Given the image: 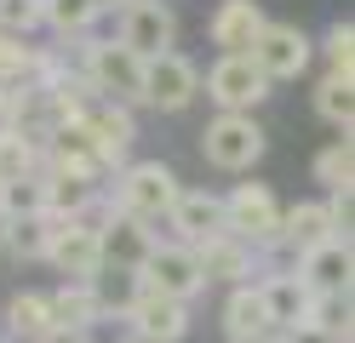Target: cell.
Returning <instances> with one entry per match:
<instances>
[{
	"instance_id": "cell-1",
	"label": "cell",
	"mask_w": 355,
	"mask_h": 343,
	"mask_svg": "<svg viewBox=\"0 0 355 343\" xmlns=\"http://www.w3.org/2000/svg\"><path fill=\"white\" fill-rule=\"evenodd\" d=\"M109 200H115V212L138 218V223H166V212L178 206V195H184V183H178V172L166 166V160H126V166L115 172V183H103Z\"/></svg>"
},
{
	"instance_id": "cell-2",
	"label": "cell",
	"mask_w": 355,
	"mask_h": 343,
	"mask_svg": "<svg viewBox=\"0 0 355 343\" xmlns=\"http://www.w3.org/2000/svg\"><path fill=\"white\" fill-rule=\"evenodd\" d=\"M75 75L98 91V98L109 103H138L144 91V58H132L126 46L109 35V40H80V58H75Z\"/></svg>"
},
{
	"instance_id": "cell-3",
	"label": "cell",
	"mask_w": 355,
	"mask_h": 343,
	"mask_svg": "<svg viewBox=\"0 0 355 343\" xmlns=\"http://www.w3.org/2000/svg\"><path fill=\"white\" fill-rule=\"evenodd\" d=\"M263 143L270 137H263V126L252 114H212L207 132H201V155L218 172H252L263 160Z\"/></svg>"
},
{
	"instance_id": "cell-4",
	"label": "cell",
	"mask_w": 355,
	"mask_h": 343,
	"mask_svg": "<svg viewBox=\"0 0 355 343\" xmlns=\"http://www.w3.org/2000/svg\"><path fill=\"white\" fill-rule=\"evenodd\" d=\"M224 235H235L252 252L281 235V200H275L270 183H235L224 195Z\"/></svg>"
},
{
	"instance_id": "cell-5",
	"label": "cell",
	"mask_w": 355,
	"mask_h": 343,
	"mask_svg": "<svg viewBox=\"0 0 355 343\" xmlns=\"http://www.w3.org/2000/svg\"><path fill=\"white\" fill-rule=\"evenodd\" d=\"M252 69L270 86H281V80H298L304 69H309V58H315V40H309V29H298V23H263L258 29V40H252Z\"/></svg>"
},
{
	"instance_id": "cell-6",
	"label": "cell",
	"mask_w": 355,
	"mask_h": 343,
	"mask_svg": "<svg viewBox=\"0 0 355 343\" xmlns=\"http://www.w3.org/2000/svg\"><path fill=\"white\" fill-rule=\"evenodd\" d=\"M75 126L86 132V143H92V155H98L103 172L126 166L132 143H138V121H132V109L126 103H109V98H92V103L75 114Z\"/></svg>"
},
{
	"instance_id": "cell-7",
	"label": "cell",
	"mask_w": 355,
	"mask_h": 343,
	"mask_svg": "<svg viewBox=\"0 0 355 343\" xmlns=\"http://www.w3.org/2000/svg\"><path fill=\"white\" fill-rule=\"evenodd\" d=\"M115 40L126 46L132 58H166L178 52V12L166 0H138V6H126L121 23H115Z\"/></svg>"
},
{
	"instance_id": "cell-8",
	"label": "cell",
	"mask_w": 355,
	"mask_h": 343,
	"mask_svg": "<svg viewBox=\"0 0 355 343\" xmlns=\"http://www.w3.org/2000/svg\"><path fill=\"white\" fill-rule=\"evenodd\" d=\"M195 98H201V69H195L184 52H166V58H149V63H144L138 103L161 109V114H178V109H189Z\"/></svg>"
},
{
	"instance_id": "cell-9",
	"label": "cell",
	"mask_w": 355,
	"mask_h": 343,
	"mask_svg": "<svg viewBox=\"0 0 355 343\" xmlns=\"http://www.w3.org/2000/svg\"><path fill=\"white\" fill-rule=\"evenodd\" d=\"M138 281H144L149 292L172 297V304H189V297H201V292H207L201 269H195V252H189V246H178V240H155V252H149L144 269H138Z\"/></svg>"
},
{
	"instance_id": "cell-10",
	"label": "cell",
	"mask_w": 355,
	"mask_h": 343,
	"mask_svg": "<svg viewBox=\"0 0 355 343\" xmlns=\"http://www.w3.org/2000/svg\"><path fill=\"white\" fill-rule=\"evenodd\" d=\"M270 91L275 86L252 69V58H218L207 69V98L218 103V114H252Z\"/></svg>"
},
{
	"instance_id": "cell-11",
	"label": "cell",
	"mask_w": 355,
	"mask_h": 343,
	"mask_svg": "<svg viewBox=\"0 0 355 343\" xmlns=\"http://www.w3.org/2000/svg\"><path fill=\"white\" fill-rule=\"evenodd\" d=\"M121 320L132 326L138 343H184V337H189V304H172V297L149 292L144 281H138V297L126 304Z\"/></svg>"
},
{
	"instance_id": "cell-12",
	"label": "cell",
	"mask_w": 355,
	"mask_h": 343,
	"mask_svg": "<svg viewBox=\"0 0 355 343\" xmlns=\"http://www.w3.org/2000/svg\"><path fill=\"white\" fill-rule=\"evenodd\" d=\"M58 223V218H52ZM46 263L63 274V286H92L103 274V252H98V235L80 223H58L52 229V246H46Z\"/></svg>"
},
{
	"instance_id": "cell-13",
	"label": "cell",
	"mask_w": 355,
	"mask_h": 343,
	"mask_svg": "<svg viewBox=\"0 0 355 343\" xmlns=\"http://www.w3.org/2000/svg\"><path fill=\"white\" fill-rule=\"evenodd\" d=\"M98 252H103V269H121V274H138L144 258L155 252V229L115 212V200H109V218L98 223Z\"/></svg>"
},
{
	"instance_id": "cell-14",
	"label": "cell",
	"mask_w": 355,
	"mask_h": 343,
	"mask_svg": "<svg viewBox=\"0 0 355 343\" xmlns=\"http://www.w3.org/2000/svg\"><path fill=\"white\" fill-rule=\"evenodd\" d=\"M263 23H270V17H263L258 0H218V12L207 23V40L218 46V58H247Z\"/></svg>"
},
{
	"instance_id": "cell-15",
	"label": "cell",
	"mask_w": 355,
	"mask_h": 343,
	"mask_svg": "<svg viewBox=\"0 0 355 343\" xmlns=\"http://www.w3.org/2000/svg\"><path fill=\"white\" fill-rule=\"evenodd\" d=\"M189 252H195L201 281H230V286H252V281H258V252L241 246L235 235H212V240L189 246Z\"/></svg>"
},
{
	"instance_id": "cell-16",
	"label": "cell",
	"mask_w": 355,
	"mask_h": 343,
	"mask_svg": "<svg viewBox=\"0 0 355 343\" xmlns=\"http://www.w3.org/2000/svg\"><path fill=\"white\" fill-rule=\"evenodd\" d=\"M349 269H355L349 240H321L315 252L298 258V281L309 286V297H344L349 292Z\"/></svg>"
},
{
	"instance_id": "cell-17",
	"label": "cell",
	"mask_w": 355,
	"mask_h": 343,
	"mask_svg": "<svg viewBox=\"0 0 355 343\" xmlns=\"http://www.w3.org/2000/svg\"><path fill=\"white\" fill-rule=\"evenodd\" d=\"M166 223L178 229V246H201V240H212V235H224V195L184 189L178 206L166 212Z\"/></svg>"
},
{
	"instance_id": "cell-18",
	"label": "cell",
	"mask_w": 355,
	"mask_h": 343,
	"mask_svg": "<svg viewBox=\"0 0 355 343\" xmlns=\"http://www.w3.org/2000/svg\"><path fill=\"white\" fill-rule=\"evenodd\" d=\"M293 258L315 252L321 240H338V229L327 218V200H298V206H281V235H275Z\"/></svg>"
},
{
	"instance_id": "cell-19",
	"label": "cell",
	"mask_w": 355,
	"mask_h": 343,
	"mask_svg": "<svg viewBox=\"0 0 355 343\" xmlns=\"http://www.w3.org/2000/svg\"><path fill=\"white\" fill-rule=\"evenodd\" d=\"M258 292H263V309H270V326H275V332L304 326V320H309V304H315L298 274H263Z\"/></svg>"
},
{
	"instance_id": "cell-20",
	"label": "cell",
	"mask_w": 355,
	"mask_h": 343,
	"mask_svg": "<svg viewBox=\"0 0 355 343\" xmlns=\"http://www.w3.org/2000/svg\"><path fill=\"white\" fill-rule=\"evenodd\" d=\"M103 6L98 0H40V29H52L58 40H92Z\"/></svg>"
},
{
	"instance_id": "cell-21",
	"label": "cell",
	"mask_w": 355,
	"mask_h": 343,
	"mask_svg": "<svg viewBox=\"0 0 355 343\" xmlns=\"http://www.w3.org/2000/svg\"><path fill=\"white\" fill-rule=\"evenodd\" d=\"M52 332L46 292H12L6 297V343H40Z\"/></svg>"
},
{
	"instance_id": "cell-22",
	"label": "cell",
	"mask_w": 355,
	"mask_h": 343,
	"mask_svg": "<svg viewBox=\"0 0 355 343\" xmlns=\"http://www.w3.org/2000/svg\"><path fill=\"white\" fill-rule=\"evenodd\" d=\"M52 218H17V223H0V246H6L12 263H46V246H52Z\"/></svg>"
},
{
	"instance_id": "cell-23",
	"label": "cell",
	"mask_w": 355,
	"mask_h": 343,
	"mask_svg": "<svg viewBox=\"0 0 355 343\" xmlns=\"http://www.w3.org/2000/svg\"><path fill=\"white\" fill-rule=\"evenodd\" d=\"M46 309H52V326H63V332H92L98 320H103L92 286H58L46 297Z\"/></svg>"
},
{
	"instance_id": "cell-24",
	"label": "cell",
	"mask_w": 355,
	"mask_h": 343,
	"mask_svg": "<svg viewBox=\"0 0 355 343\" xmlns=\"http://www.w3.org/2000/svg\"><path fill=\"white\" fill-rule=\"evenodd\" d=\"M224 332L230 337H247V332H275L270 326V309H263V292L252 286H230V304H224Z\"/></svg>"
},
{
	"instance_id": "cell-25",
	"label": "cell",
	"mask_w": 355,
	"mask_h": 343,
	"mask_svg": "<svg viewBox=\"0 0 355 343\" xmlns=\"http://www.w3.org/2000/svg\"><path fill=\"white\" fill-rule=\"evenodd\" d=\"M315 114L349 137V126H355V80H344V75H321V80H315Z\"/></svg>"
},
{
	"instance_id": "cell-26",
	"label": "cell",
	"mask_w": 355,
	"mask_h": 343,
	"mask_svg": "<svg viewBox=\"0 0 355 343\" xmlns=\"http://www.w3.org/2000/svg\"><path fill=\"white\" fill-rule=\"evenodd\" d=\"M17 218H46V177H12L0 183V223H17Z\"/></svg>"
},
{
	"instance_id": "cell-27",
	"label": "cell",
	"mask_w": 355,
	"mask_h": 343,
	"mask_svg": "<svg viewBox=\"0 0 355 343\" xmlns=\"http://www.w3.org/2000/svg\"><path fill=\"white\" fill-rule=\"evenodd\" d=\"M309 172H315V183H321L327 195L332 189H355V143H349V137H332V143L315 155V166H309Z\"/></svg>"
},
{
	"instance_id": "cell-28",
	"label": "cell",
	"mask_w": 355,
	"mask_h": 343,
	"mask_svg": "<svg viewBox=\"0 0 355 343\" xmlns=\"http://www.w3.org/2000/svg\"><path fill=\"white\" fill-rule=\"evenodd\" d=\"M321 52H327V75L355 80V23H349V17H332V23H327Z\"/></svg>"
},
{
	"instance_id": "cell-29",
	"label": "cell",
	"mask_w": 355,
	"mask_h": 343,
	"mask_svg": "<svg viewBox=\"0 0 355 343\" xmlns=\"http://www.w3.org/2000/svg\"><path fill=\"white\" fill-rule=\"evenodd\" d=\"M35 172H40V149L29 143V137H17L12 126H0V183L35 177Z\"/></svg>"
},
{
	"instance_id": "cell-30",
	"label": "cell",
	"mask_w": 355,
	"mask_h": 343,
	"mask_svg": "<svg viewBox=\"0 0 355 343\" xmlns=\"http://www.w3.org/2000/svg\"><path fill=\"white\" fill-rule=\"evenodd\" d=\"M304 326H315V332H327V337L349 343V292H344V297H315Z\"/></svg>"
},
{
	"instance_id": "cell-31",
	"label": "cell",
	"mask_w": 355,
	"mask_h": 343,
	"mask_svg": "<svg viewBox=\"0 0 355 343\" xmlns=\"http://www.w3.org/2000/svg\"><path fill=\"white\" fill-rule=\"evenodd\" d=\"M40 29V0H0V35L29 40Z\"/></svg>"
},
{
	"instance_id": "cell-32",
	"label": "cell",
	"mask_w": 355,
	"mask_h": 343,
	"mask_svg": "<svg viewBox=\"0 0 355 343\" xmlns=\"http://www.w3.org/2000/svg\"><path fill=\"white\" fill-rule=\"evenodd\" d=\"M281 343H338V337H327L315 326H293V332H281Z\"/></svg>"
},
{
	"instance_id": "cell-33",
	"label": "cell",
	"mask_w": 355,
	"mask_h": 343,
	"mask_svg": "<svg viewBox=\"0 0 355 343\" xmlns=\"http://www.w3.org/2000/svg\"><path fill=\"white\" fill-rule=\"evenodd\" d=\"M40 343H92V332H63V326H52Z\"/></svg>"
},
{
	"instance_id": "cell-34",
	"label": "cell",
	"mask_w": 355,
	"mask_h": 343,
	"mask_svg": "<svg viewBox=\"0 0 355 343\" xmlns=\"http://www.w3.org/2000/svg\"><path fill=\"white\" fill-rule=\"evenodd\" d=\"M12 91H17L12 80H0V126H6V109H12Z\"/></svg>"
},
{
	"instance_id": "cell-35",
	"label": "cell",
	"mask_w": 355,
	"mask_h": 343,
	"mask_svg": "<svg viewBox=\"0 0 355 343\" xmlns=\"http://www.w3.org/2000/svg\"><path fill=\"white\" fill-rule=\"evenodd\" d=\"M230 343H281V332H247V337H230Z\"/></svg>"
},
{
	"instance_id": "cell-36",
	"label": "cell",
	"mask_w": 355,
	"mask_h": 343,
	"mask_svg": "<svg viewBox=\"0 0 355 343\" xmlns=\"http://www.w3.org/2000/svg\"><path fill=\"white\" fill-rule=\"evenodd\" d=\"M103 12H126V6H138V0H98Z\"/></svg>"
},
{
	"instance_id": "cell-37",
	"label": "cell",
	"mask_w": 355,
	"mask_h": 343,
	"mask_svg": "<svg viewBox=\"0 0 355 343\" xmlns=\"http://www.w3.org/2000/svg\"><path fill=\"white\" fill-rule=\"evenodd\" d=\"M126 343H138V337H126Z\"/></svg>"
}]
</instances>
